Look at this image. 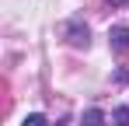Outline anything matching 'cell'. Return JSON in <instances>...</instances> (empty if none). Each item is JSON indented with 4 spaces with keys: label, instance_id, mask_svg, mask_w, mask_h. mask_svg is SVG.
I'll return each mask as SVG.
<instances>
[{
    "label": "cell",
    "instance_id": "4",
    "mask_svg": "<svg viewBox=\"0 0 129 126\" xmlns=\"http://www.w3.org/2000/svg\"><path fill=\"white\" fill-rule=\"evenodd\" d=\"M21 126H49V123H45V116H28Z\"/></svg>",
    "mask_w": 129,
    "mask_h": 126
},
{
    "label": "cell",
    "instance_id": "2",
    "mask_svg": "<svg viewBox=\"0 0 129 126\" xmlns=\"http://www.w3.org/2000/svg\"><path fill=\"white\" fill-rule=\"evenodd\" d=\"M112 39H115V49H126L129 46V32L126 28H112Z\"/></svg>",
    "mask_w": 129,
    "mask_h": 126
},
{
    "label": "cell",
    "instance_id": "3",
    "mask_svg": "<svg viewBox=\"0 0 129 126\" xmlns=\"http://www.w3.org/2000/svg\"><path fill=\"white\" fill-rule=\"evenodd\" d=\"M115 126H129V109H115Z\"/></svg>",
    "mask_w": 129,
    "mask_h": 126
},
{
    "label": "cell",
    "instance_id": "5",
    "mask_svg": "<svg viewBox=\"0 0 129 126\" xmlns=\"http://www.w3.org/2000/svg\"><path fill=\"white\" fill-rule=\"evenodd\" d=\"M112 4H115V7H122V4H129V0H112Z\"/></svg>",
    "mask_w": 129,
    "mask_h": 126
},
{
    "label": "cell",
    "instance_id": "1",
    "mask_svg": "<svg viewBox=\"0 0 129 126\" xmlns=\"http://www.w3.org/2000/svg\"><path fill=\"white\" fill-rule=\"evenodd\" d=\"M80 126H105V112H98V109H87Z\"/></svg>",
    "mask_w": 129,
    "mask_h": 126
}]
</instances>
